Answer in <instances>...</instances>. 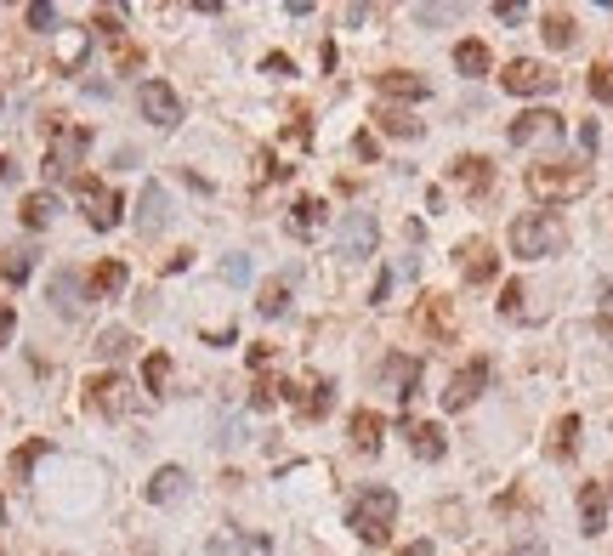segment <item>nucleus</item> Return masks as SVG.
Wrapping results in <instances>:
<instances>
[{
    "label": "nucleus",
    "mask_w": 613,
    "mask_h": 556,
    "mask_svg": "<svg viewBox=\"0 0 613 556\" xmlns=\"http://www.w3.org/2000/svg\"><path fill=\"white\" fill-rule=\"evenodd\" d=\"M267 358H273V347H262V341H256V347H250V369H267Z\"/></svg>",
    "instance_id": "nucleus-53"
},
{
    "label": "nucleus",
    "mask_w": 613,
    "mask_h": 556,
    "mask_svg": "<svg viewBox=\"0 0 613 556\" xmlns=\"http://www.w3.org/2000/svg\"><path fill=\"white\" fill-rule=\"evenodd\" d=\"M409 449H415V460H438V454L449 449V437H443L438 420H415V426H409Z\"/></svg>",
    "instance_id": "nucleus-23"
},
{
    "label": "nucleus",
    "mask_w": 613,
    "mask_h": 556,
    "mask_svg": "<svg viewBox=\"0 0 613 556\" xmlns=\"http://www.w3.org/2000/svg\"><path fill=\"white\" fill-rule=\"evenodd\" d=\"M449 12H455V6H415V18L421 23H438V18H449Z\"/></svg>",
    "instance_id": "nucleus-50"
},
{
    "label": "nucleus",
    "mask_w": 613,
    "mask_h": 556,
    "mask_svg": "<svg viewBox=\"0 0 613 556\" xmlns=\"http://www.w3.org/2000/svg\"><path fill=\"white\" fill-rule=\"evenodd\" d=\"M494 18H500V23H523L528 6H517V0H500V6H494Z\"/></svg>",
    "instance_id": "nucleus-44"
},
{
    "label": "nucleus",
    "mask_w": 613,
    "mask_h": 556,
    "mask_svg": "<svg viewBox=\"0 0 613 556\" xmlns=\"http://www.w3.org/2000/svg\"><path fill=\"white\" fill-rule=\"evenodd\" d=\"M455 69L477 80V74H489V69H494V52L483 46V40H460V46H455Z\"/></svg>",
    "instance_id": "nucleus-29"
},
{
    "label": "nucleus",
    "mask_w": 613,
    "mask_h": 556,
    "mask_svg": "<svg viewBox=\"0 0 613 556\" xmlns=\"http://www.w3.org/2000/svg\"><path fill=\"white\" fill-rule=\"evenodd\" d=\"M142 381H148V392H159V398H165V386H171V358H165V352H154V358L142 364Z\"/></svg>",
    "instance_id": "nucleus-36"
},
{
    "label": "nucleus",
    "mask_w": 613,
    "mask_h": 556,
    "mask_svg": "<svg viewBox=\"0 0 613 556\" xmlns=\"http://www.w3.org/2000/svg\"><path fill=\"white\" fill-rule=\"evenodd\" d=\"M562 137V114L557 108H528L523 120H511V142L528 148V142H557Z\"/></svg>",
    "instance_id": "nucleus-12"
},
{
    "label": "nucleus",
    "mask_w": 613,
    "mask_h": 556,
    "mask_svg": "<svg viewBox=\"0 0 613 556\" xmlns=\"http://www.w3.org/2000/svg\"><path fill=\"white\" fill-rule=\"evenodd\" d=\"M165 222H171V199H165V188H159V182H148V188H142V199H137V227L154 239Z\"/></svg>",
    "instance_id": "nucleus-18"
},
{
    "label": "nucleus",
    "mask_w": 613,
    "mask_h": 556,
    "mask_svg": "<svg viewBox=\"0 0 613 556\" xmlns=\"http://www.w3.org/2000/svg\"><path fill=\"white\" fill-rule=\"evenodd\" d=\"M562 244H568V222H562L557 210H528V216L511 222V250L523 261L562 256Z\"/></svg>",
    "instance_id": "nucleus-3"
},
{
    "label": "nucleus",
    "mask_w": 613,
    "mask_h": 556,
    "mask_svg": "<svg viewBox=\"0 0 613 556\" xmlns=\"http://www.w3.org/2000/svg\"><path fill=\"white\" fill-rule=\"evenodd\" d=\"M596 171L591 165H579V159H545V165H528V193L540 199V205H568L579 193H591Z\"/></svg>",
    "instance_id": "nucleus-2"
},
{
    "label": "nucleus",
    "mask_w": 613,
    "mask_h": 556,
    "mask_svg": "<svg viewBox=\"0 0 613 556\" xmlns=\"http://www.w3.org/2000/svg\"><path fill=\"white\" fill-rule=\"evenodd\" d=\"M137 108H142V120L159 125V131H176V125H182V103H176V91L165 86V80H148V86L137 91Z\"/></svg>",
    "instance_id": "nucleus-10"
},
{
    "label": "nucleus",
    "mask_w": 613,
    "mask_h": 556,
    "mask_svg": "<svg viewBox=\"0 0 613 556\" xmlns=\"http://www.w3.org/2000/svg\"><path fill=\"white\" fill-rule=\"evenodd\" d=\"M579 449V415H562L557 432H551V460H568Z\"/></svg>",
    "instance_id": "nucleus-32"
},
{
    "label": "nucleus",
    "mask_w": 613,
    "mask_h": 556,
    "mask_svg": "<svg viewBox=\"0 0 613 556\" xmlns=\"http://www.w3.org/2000/svg\"><path fill=\"white\" fill-rule=\"evenodd\" d=\"M381 375H386V386H392V398L409 403V398H415V386H421V358H409V352H392Z\"/></svg>",
    "instance_id": "nucleus-16"
},
{
    "label": "nucleus",
    "mask_w": 613,
    "mask_h": 556,
    "mask_svg": "<svg viewBox=\"0 0 613 556\" xmlns=\"http://www.w3.org/2000/svg\"><path fill=\"white\" fill-rule=\"evenodd\" d=\"M375 244H381V222H375L369 210H347V227H341V261L358 267V261L375 256Z\"/></svg>",
    "instance_id": "nucleus-8"
},
{
    "label": "nucleus",
    "mask_w": 613,
    "mask_h": 556,
    "mask_svg": "<svg viewBox=\"0 0 613 556\" xmlns=\"http://www.w3.org/2000/svg\"><path fill=\"white\" fill-rule=\"evenodd\" d=\"M142 494H148V505H176L182 494H188V471H182V466H159Z\"/></svg>",
    "instance_id": "nucleus-19"
},
{
    "label": "nucleus",
    "mask_w": 613,
    "mask_h": 556,
    "mask_svg": "<svg viewBox=\"0 0 613 556\" xmlns=\"http://www.w3.org/2000/svg\"><path fill=\"white\" fill-rule=\"evenodd\" d=\"M120 290H125V261H97L86 273V296L108 301V296H120Z\"/></svg>",
    "instance_id": "nucleus-22"
},
{
    "label": "nucleus",
    "mask_w": 613,
    "mask_h": 556,
    "mask_svg": "<svg viewBox=\"0 0 613 556\" xmlns=\"http://www.w3.org/2000/svg\"><path fill=\"white\" fill-rule=\"evenodd\" d=\"M506 556H545V539H523V545H511Z\"/></svg>",
    "instance_id": "nucleus-49"
},
{
    "label": "nucleus",
    "mask_w": 613,
    "mask_h": 556,
    "mask_svg": "<svg viewBox=\"0 0 613 556\" xmlns=\"http://www.w3.org/2000/svg\"><path fill=\"white\" fill-rule=\"evenodd\" d=\"M483 386H489V358H472V364H466L455 381H449V392H443V409H449V415L472 409V403L483 398Z\"/></svg>",
    "instance_id": "nucleus-11"
},
{
    "label": "nucleus",
    "mask_w": 613,
    "mask_h": 556,
    "mask_svg": "<svg viewBox=\"0 0 613 556\" xmlns=\"http://www.w3.org/2000/svg\"><path fill=\"white\" fill-rule=\"evenodd\" d=\"M596 330H602V341H613V296L602 301V313H596Z\"/></svg>",
    "instance_id": "nucleus-48"
},
{
    "label": "nucleus",
    "mask_w": 613,
    "mask_h": 556,
    "mask_svg": "<svg viewBox=\"0 0 613 556\" xmlns=\"http://www.w3.org/2000/svg\"><path fill=\"white\" fill-rule=\"evenodd\" d=\"M245 556H273V539H267V534H245Z\"/></svg>",
    "instance_id": "nucleus-46"
},
{
    "label": "nucleus",
    "mask_w": 613,
    "mask_h": 556,
    "mask_svg": "<svg viewBox=\"0 0 613 556\" xmlns=\"http://www.w3.org/2000/svg\"><path fill=\"white\" fill-rule=\"evenodd\" d=\"M284 307H290V273L267 278L262 290H256V313H262V318H279Z\"/></svg>",
    "instance_id": "nucleus-28"
},
{
    "label": "nucleus",
    "mask_w": 613,
    "mask_h": 556,
    "mask_svg": "<svg viewBox=\"0 0 613 556\" xmlns=\"http://www.w3.org/2000/svg\"><path fill=\"white\" fill-rule=\"evenodd\" d=\"M18 216H23V227H46L57 216V193H29L18 205Z\"/></svg>",
    "instance_id": "nucleus-31"
},
{
    "label": "nucleus",
    "mask_w": 613,
    "mask_h": 556,
    "mask_svg": "<svg viewBox=\"0 0 613 556\" xmlns=\"http://www.w3.org/2000/svg\"><path fill=\"white\" fill-rule=\"evenodd\" d=\"M386 296H392V273H381L375 278V290H369V301H386Z\"/></svg>",
    "instance_id": "nucleus-51"
},
{
    "label": "nucleus",
    "mask_w": 613,
    "mask_h": 556,
    "mask_svg": "<svg viewBox=\"0 0 613 556\" xmlns=\"http://www.w3.org/2000/svg\"><path fill=\"white\" fill-rule=\"evenodd\" d=\"M500 318H506V324H523V318H528V290L517 284V278L500 290Z\"/></svg>",
    "instance_id": "nucleus-33"
},
{
    "label": "nucleus",
    "mask_w": 613,
    "mask_h": 556,
    "mask_svg": "<svg viewBox=\"0 0 613 556\" xmlns=\"http://www.w3.org/2000/svg\"><path fill=\"white\" fill-rule=\"evenodd\" d=\"M375 86H381V97H392V103H421V97H432V80H421V74H409V69L381 74Z\"/></svg>",
    "instance_id": "nucleus-17"
},
{
    "label": "nucleus",
    "mask_w": 613,
    "mask_h": 556,
    "mask_svg": "<svg viewBox=\"0 0 613 556\" xmlns=\"http://www.w3.org/2000/svg\"><path fill=\"white\" fill-rule=\"evenodd\" d=\"M273 398H279V386H273V381H256V392H250V403H256V409H273Z\"/></svg>",
    "instance_id": "nucleus-45"
},
{
    "label": "nucleus",
    "mask_w": 613,
    "mask_h": 556,
    "mask_svg": "<svg viewBox=\"0 0 613 556\" xmlns=\"http://www.w3.org/2000/svg\"><path fill=\"white\" fill-rule=\"evenodd\" d=\"M347 522L364 545H386V539H392V522H398V494L381 488V483H364L347 500Z\"/></svg>",
    "instance_id": "nucleus-1"
},
{
    "label": "nucleus",
    "mask_w": 613,
    "mask_h": 556,
    "mask_svg": "<svg viewBox=\"0 0 613 556\" xmlns=\"http://www.w3.org/2000/svg\"><path fill=\"white\" fill-rule=\"evenodd\" d=\"M449 176H455V188L466 193V199H483V193L494 188V159H483V154H460L455 165H449Z\"/></svg>",
    "instance_id": "nucleus-14"
},
{
    "label": "nucleus",
    "mask_w": 613,
    "mask_h": 556,
    "mask_svg": "<svg viewBox=\"0 0 613 556\" xmlns=\"http://www.w3.org/2000/svg\"><path fill=\"white\" fill-rule=\"evenodd\" d=\"M262 69H267V74H279V80H284V74H296V63H290V57H284V52H273V57H267V63H262Z\"/></svg>",
    "instance_id": "nucleus-47"
},
{
    "label": "nucleus",
    "mask_w": 613,
    "mask_h": 556,
    "mask_svg": "<svg viewBox=\"0 0 613 556\" xmlns=\"http://www.w3.org/2000/svg\"><path fill=\"white\" fill-rule=\"evenodd\" d=\"M540 35H545V46H551V52H568L579 29H574V18H568V12H557V6H551V12L540 18Z\"/></svg>",
    "instance_id": "nucleus-26"
},
{
    "label": "nucleus",
    "mask_w": 613,
    "mask_h": 556,
    "mask_svg": "<svg viewBox=\"0 0 613 556\" xmlns=\"http://www.w3.org/2000/svg\"><path fill=\"white\" fill-rule=\"evenodd\" d=\"M352 148H358V159H375V154H381V148H375V137H369V131H364V137H358V142H352Z\"/></svg>",
    "instance_id": "nucleus-52"
},
{
    "label": "nucleus",
    "mask_w": 613,
    "mask_h": 556,
    "mask_svg": "<svg viewBox=\"0 0 613 556\" xmlns=\"http://www.w3.org/2000/svg\"><path fill=\"white\" fill-rule=\"evenodd\" d=\"M114 69H120V74H137V69H142V46H131V40H114Z\"/></svg>",
    "instance_id": "nucleus-39"
},
{
    "label": "nucleus",
    "mask_w": 613,
    "mask_h": 556,
    "mask_svg": "<svg viewBox=\"0 0 613 556\" xmlns=\"http://www.w3.org/2000/svg\"><path fill=\"white\" fill-rule=\"evenodd\" d=\"M579 522H585V534H591V539L608 528V488H602V483L579 488Z\"/></svg>",
    "instance_id": "nucleus-20"
},
{
    "label": "nucleus",
    "mask_w": 613,
    "mask_h": 556,
    "mask_svg": "<svg viewBox=\"0 0 613 556\" xmlns=\"http://www.w3.org/2000/svg\"><path fill=\"white\" fill-rule=\"evenodd\" d=\"M29 273H35V256H29V250H0V278L23 284Z\"/></svg>",
    "instance_id": "nucleus-34"
},
{
    "label": "nucleus",
    "mask_w": 613,
    "mask_h": 556,
    "mask_svg": "<svg viewBox=\"0 0 613 556\" xmlns=\"http://www.w3.org/2000/svg\"><path fill=\"white\" fill-rule=\"evenodd\" d=\"M415 330L449 341V335H455V301L449 296H421L415 301Z\"/></svg>",
    "instance_id": "nucleus-15"
},
{
    "label": "nucleus",
    "mask_w": 613,
    "mask_h": 556,
    "mask_svg": "<svg viewBox=\"0 0 613 556\" xmlns=\"http://www.w3.org/2000/svg\"><path fill=\"white\" fill-rule=\"evenodd\" d=\"M46 131H52V148H46V165H40V171L52 176V182H63V176H74V165L86 159L91 131L86 125H63V120H46Z\"/></svg>",
    "instance_id": "nucleus-4"
},
{
    "label": "nucleus",
    "mask_w": 613,
    "mask_h": 556,
    "mask_svg": "<svg viewBox=\"0 0 613 556\" xmlns=\"http://www.w3.org/2000/svg\"><path fill=\"white\" fill-rule=\"evenodd\" d=\"M131 347H137V341H131V330H103V335H97V358H108V364H114V358H125Z\"/></svg>",
    "instance_id": "nucleus-35"
},
{
    "label": "nucleus",
    "mask_w": 613,
    "mask_h": 556,
    "mask_svg": "<svg viewBox=\"0 0 613 556\" xmlns=\"http://www.w3.org/2000/svg\"><path fill=\"white\" fill-rule=\"evenodd\" d=\"M284 142H296V148H313V114H296V120L284 125Z\"/></svg>",
    "instance_id": "nucleus-40"
},
{
    "label": "nucleus",
    "mask_w": 613,
    "mask_h": 556,
    "mask_svg": "<svg viewBox=\"0 0 613 556\" xmlns=\"http://www.w3.org/2000/svg\"><path fill=\"white\" fill-rule=\"evenodd\" d=\"M585 86H591V97H596V103H613V63H596Z\"/></svg>",
    "instance_id": "nucleus-38"
},
{
    "label": "nucleus",
    "mask_w": 613,
    "mask_h": 556,
    "mask_svg": "<svg viewBox=\"0 0 613 556\" xmlns=\"http://www.w3.org/2000/svg\"><path fill=\"white\" fill-rule=\"evenodd\" d=\"M74 193H80L86 222L97 227V233H108V227L120 222V193L108 188V182H97V176H74Z\"/></svg>",
    "instance_id": "nucleus-7"
},
{
    "label": "nucleus",
    "mask_w": 613,
    "mask_h": 556,
    "mask_svg": "<svg viewBox=\"0 0 613 556\" xmlns=\"http://www.w3.org/2000/svg\"><path fill=\"white\" fill-rule=\"evenodd\" d=\"M398 556H432V539H415V545H403Z\"/></svg>",
    "instance_id": "nucleus-54"
},
{
    "label": "nucleus",
    "mask_w": 613,
    "mask_h": 556,
    "mask_svg": "<svg viewBox=\"0 0 613 556\" xmlns=\"http://www.w3.org/2000/svg\"><path fill=\"white\" fill-rule=\"evenodd\" d=\"M318 227H324V199L301 193L296 205H290V233H296V239H313Z\"/></svg>",
    "instance_id": "nucleus-24"
},
{
    "label": "nucleus",
    "mask_w": 613,
    "mask_h": 556,
    "mask_svg": "<svg viewBox=\"0 0 613 556\" xmlns=\"http://www.w3.org/2000/svg\"><path fill=\"white\" fill-rule=\"evenodd\" d=\"M0 182H18V159H6V154H0Z\"/></svg>",
    "instance_id": "nucleus-55"
},
{
    "label": "nucleus",
    "mask_w": 613,
    "mask_h": 556,
    "mask_svg": "<svg viewBox=\"0 0 613 556\" xmlns=\"http://www.w3.org/2000/svg\"><path fill=\"white\" fill-rule=\"evenodd\" d=\"M347 432H352V443H358L364 454H375V449H381V437H386V415H375V409H358Z\"/></svg>",
    "instance_id": "nucleus-25"
},
{
    "label": "nucleus",
    "mask_w": 613,
    "mask_h": 556,
    "mask_svg": "<svg viewBox=\"0 0 613 556\" xmlns=\"http://www.w3.org/2000/svg\"><path fill=\"white\" fill-rule=\"evenodd\" d=\"M222 278H228V284H245V278H250V261L245 256H228V261H222Z\"/></svg>",
    "instance_id": "nucleus-43"
},
{
    "label": "nucleus",
    "mask_w": 613,
    "mask_h": 556,
    "mask_svg": "<svg viewBox=\"0 0 613 556\" xmlns=\"http://www.w3.org/2000/svg\"><path fill=\"white\" fill-rule=\"evenodd\" d=\"M279 392L296 403L301 420H324V415H330V403H335V386L324 381V375H313V369H301L296 381H284Z\"/></svg>",
    "instance_id": "nucleus-5"
},
{
    "label": "nucleus",
    "mask_w": 613,
    "mask_h": 556,
    "mask_svg": "<svg viewBox=\"0 0 613 556\" xmlns=\"http://www.w3.org/2000/svg\"><path fill=\"white\" fill-rule=\"evenodd\" d=\"M29 29H57V6L35 0V6H29Z\"/></svg>",
    "instance_id": "nucleus-42"
},
{
    "label": "nucleus",
    "mask_w": 613,
    "mask_h": 556,
    "mask_svg": "<svg viewBox=\"0 0 613 556\" xmlns=\"http://www.w3.org/2000/svg\"><path fill=\"white\" fill-rule=\"evenodd\" d=\"M0 528H6V500H0Z\"/></svg>",
    "instance_id": "nucleus-56"
},
{
    "label": "nucleus",
    "mask_w": 613,
    "mask_h": 556,
    "mask_svg": "<svg viewBox=\"0 0 613 556\" xmlns=\"http://www.w3.org/2000/svg\"><path fill=\"white\" fill-rule=\"evenodd\" d=\"M52 449V443H46V437H35V443H23L18 454H12V477H29V466H35L40 454Z\"/></svg>",
    "instance_id": "nucleus-37"
},
{
    "label": "nucleus",
    "mask_w": 613,
    "mask_h": 556,
    "mask_svg": "<svg viewBox=\"0 0 613 556\" xmlns=\"http://www.w3.org/2000/svg\"><path fill=\"white\" fill-rule=\"evenodd\" d=\"M500 86L511 91V97H545V91H557L562 80L545 63H534V57H517V63H506V74H500Z\"/></svg>",
    "instance_id": "nucleus-9"
},
{
    "label": "nucleus",
    "mask_w": 613,
    "mask_h": 556,
    "mask_svg": "<svg viewBox=\"0 0 613 556\" xmlns=\"http://www.w3.org/2000/svg\"><path fill=\"white\" fill-rule=\"evenodd\" d=\"M608 494H613V471H608Z\"/></svg>",
    "instance_id": "nucleus-57"
},
{
    "label": "nucleus",
    "mask_w": 613,
    "mask_h": 556,
    "mask_svg": "<svg viewBox=\"0 0 613 556\" xmlns=\"http://www.w3.org/2000/svg\"><path fill=\"white\" fill-rule=\"evenodd\" d=\"M52 307H57L63 318H74V313H80V307H86V278L63 267V273L52 278Z\"/></svg>",
    "instance_id": "nucleus-21"
},
{
    "label": "nucleus",
    "mask_w": 613,
    "mask_h": 556,
    "mask_svg": "<svg viewBox=\"0 0 613 556\" xmlns=\"http://www.w3.org/2000/svg\"><path fill=\"white\" fill-rule=\"evenodd\" d=\"M284 171H290V165H279L273 148H256V176H262V182H273V176H284Z\"/></svg>",
    "instance_id": "nucleus-41"
},
{
    "label": "nucleus",
    "mask_w": 613,
    "mask_h": 556,
    "mask_svg": "<svg viewBox=\"0 0 613 556\" xmlns=\"http://www.w3.org/2000/svg\"><path fill=\"white\" fill-rule=\"evenodd\" d=\"M86 403L97 409V415L120 420V415H131V409H137V392H131V381H125V375H91V381H86Z\"/></svg>",
    "instance_id": "nucleus-6"
},
{
    "label": "nucleus",
    "mask_w": 613,
    "mask_h": 556,
    "mask_svg": "<svg viewBox=\"0 0 613 556\" xmlns=\"http://www.w3.org/2000/svg\"><path fill=\"white\" fill-rule=\"evenodd\" d=\"M455 261H460V278H466V284H489V278L500 273V256H494L489 239H466L455 250Z\"/></svg>",
    "instance_id": "nucleus-13"
},
{
    "label": "nucleus",
    "mask_w": 613,
    "mask_h": 556,
    "mask_svg": "<svg viewBox=\"0 0 613 556\" xmlns=\"http://www.w3.org/2000/svg\"><path fill=\"white\" fill-rule=\"evenodd\" d=\"M375 125H381V131H392V137H403V142H421L426 137V125L409 120V114H398V108H375Z\"/></svg>",
    "instance_id": "nucleus-30"
},
{
    "label": "nucleus",
    "mask_w": 613,
    "mask_h": 556,
    "mask_svg": "<svg viewBox=\"0 0 613 556\" xmlns=\"http://www.w3.org/2000/svg\"><path fill=\"white\" fill-rule=\"evenodd\" d=\"M86 52H91V35H86V29H63V40H57V69L74 74L80 63H86Z\"/></svg>",
    "instance_id": "nucleus-27"
}]
</instances>
